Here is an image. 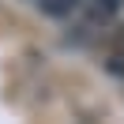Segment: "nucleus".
Returning <instances> with one entry per match:
<instances>
[{
  "mask_svg": "<svg viewBox=\"0 0 124 124\" xmlns=\"http://www.w3.org/2000/svg\"><path fill=\"white\" fill-rule=\"evenodd\" d=\"M116 8H120V0H90V19H101L105 23Z\"/></svg>",
  "mask_w": 124,
  "mask_h": 124,
  "instance_id": "nucleus-1",
  "label": "nucleus"
}]
</instances>
